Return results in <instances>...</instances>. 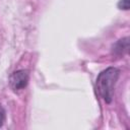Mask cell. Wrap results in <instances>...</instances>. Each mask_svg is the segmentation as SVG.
Segmentation results:
<instances>
[{
  "instance_id": "2",
  "label": "cell",
  "mask_w": 130,
  "mask_h": 130,
  "mask_svg": "<svg viewBox=\"0 0 130 130\" xmlns=\"http://www.w3.org/2000/svg\"><path fill=\"white\" fill-rule=\"evenodd\" d=\"M28 82V72L26 70H17L10 75L9 83L13 90L23 89Z\"/></svg>"
},
{
  "instance_id": "1",
  "label": "cell",
  "mask_w": 130,
  "mask_h": 130,
  "mask_svg": "<svg viewBox=\"0 0 130 130\" xmlns=\"http://www.w3.org/2000/svg\"><path fill=\"white\" fill-rule=\"evenodd\" d=\"M120 71L117 68L110 67L102 71L96 78V89L106 103H111L115 84L119 78Z\"/></svg>"
},
{
  "instance_id": "4",
  "label": "cell",
  "mask_w": 130,
  "mask_h": 130,
  "mask_svg": "<svg viewBox=\"0 0 130 130\" xmlns=\"http://www.w3.org/2000/svg\"><path fill=\"white\" fill-rule=\"evenodd\" d=\"M3 121H4V111L0 108V126L3 124Z\"/></svg>"
},
{
  "instance_id": "3",
  "label": "cell",
  "mask_w": 130,
  "mask_h": 130,
  "mask_svg": "<svg viewBox=\"0 0 130 130\" xmlns=\"http://www.w3.org/2000/svg\"><path fill=\"white\" fill-rule=\"evenodd\" d=\"M119 5H122V8H124V9H128L129 8V1L128 0H122L119 3Z\"/></svg>"
}]
</instances>
